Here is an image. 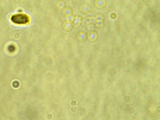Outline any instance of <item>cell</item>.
Returning <instances> with one entry per match:
<instances>
[{
    "mask_svg": "<svg viewBox=\"0 0 160 120\" xmlns=\"http://www.w3.org/2000/svg\"><path fill=\"white\" fill-rule=\"evenodd\" d=\"M11 20L14 23L17 24H26L29 21V18L25 14H18L13 15Z\"/></svg>",
    "mask_w": 160,
    "mask_h": 120,
    "instance_id": "cell-1",
    "label": "cell"
}]
</instances>
